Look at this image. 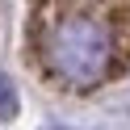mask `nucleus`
Here are the masks:
<instances>
[{
  "label": "nucleus",
  "mask_w": 130,
  "mask_h": 130,
  "mask_svg": "<svg viewBox=\"0 0 130 130\" xmlns=\"http://www.w3.org/2000/svg\"><path fill=\"white\" fill-rule=\"evenodd\" d=\"M17 118V88H13L9 76H0V122Z\"/></svg>",
  "instance_id": "obj_2"
},
{
  "label": "nucleus",
  "mask_w": 130,
  "mask_h": 130,
  "mask_svg": "<svg viewBox=\"0 0 130 130\" xmlns=\"http://www.w3.org/2000/svg\"><path fill=\"white\" fill-rule=\"evenodd\" d=\"M42 59L59 80L76 88L101 84L113 67V34L92 17H59L42 34Z\"/></svg>",
  "instance_id": "obj_1"
}]
</instances>
